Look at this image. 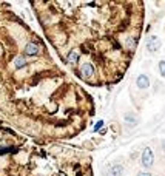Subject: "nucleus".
Listing matches in <instances>:
<instances>
[{
	"label": "nucleus",
	"instance_id": "f257e3e1",
	"mask_svg": "<svg viewBox=\"0 0 165 176\" xmlns=\"http://www.w3.org/2000/svg\"><path fill=\"white\" fill-rule=\"evenodd\" d=\"M60 60L91 87H111L125 76L144 30L141 2L34 3Z\"/></svg>",
	"mask_w": 165,
	"mask_h": 176
},
{
	"label": "nucleus",
	"instance_id": "f03ea898",
	"mask_svg": "<svg viewBox=\"0 0 165 176\" xmlns=\"http://www.w3.org/2000/svg\"><path fill=\"white\" fill-rule=\"evenodd\" d=\"M153 164H154V155H153V150H151V148H145L144 153H142V165H144L145 168H150Z\"/></svg>",
	"mask_w": 165,
	"mask_h": 176
},
{
	"label": "nucleus",
	"instance_id": "7ed1b4c3",
	"mask_svg": "<svg viewBox=\"0 0 165 176\" xmlns=\"http://www.w3.org/2000/svg\"><path fill=\"white\" fill-rule=\"evenodd\" d=\"M145 45H147V50H148V51L154 53V51H157V50L160 48V39H159L157 36H150V37L147 39Z\"/></svg>",
	"mask_w": 165,
	"mask_h": 176
},
{
	"label": "nucleus",
	"instance_id": "20e7f679",
	"mask_svg": "<svg viewBox=\"0 0 165 176\" xmlns=\"http://www.w3.org/2000/svg\"><path fill=\"white\" fill-rule=\"evenodd\" d=\"M136 85L139 87L141 90H147L150 87V79H148V76L139 74V76H137V79H136Z\"/></svg>",
	"mask_w": 165,
	"mask_h": 176
},
{
	"label": "nucleus",
	"instance_id": "39448f33",
	"mask_svg": "<svg viewBox=\"0 0 165 176\" xmlns=\"http://www.w3.org/2000/svg\"><path fill=\"white\" fill-rule=\"evenodd\" d=\"M123 171V167L122 165H114L109 168V176H120Z\"/></svg>",
	"mask_w": 165,
	"mask_h": 176
},
{
	"label": "nucleus",
	"instance_id": "423d86ee",
	"mask_svg": "<svg viewBox=\"0 0 165 176\" xmlns=\"http://www.w3.org/2000/svg\"><path fill=\"white\" fill-rule=\"evenodd\" d=\"M159 71H160V74L165 77V60H160V62H159Z\"/></svg>",
	"mask_w": 165,
	"mask_h": 176
},
{
	"label": "nucleus",
	"instance_id": "0eeeda50",
	"mask_svg": "<svg viewBox=\"0 0 165 176\" xmlns=\"http://www.w3.org/2000/svg\"><path fill=\"white\" fill-rule=\"evenodd\" d=\"M137 176H151V173H148V171H141Z\"/></svg>",
	"mask_w": 165,
	"mask_h": 176
},
{
	"label": "nucleus",
	"instance_id": "6e6552de",
	"mask_svg": "<svg viewBox=\"0 0 165 176\" xmlns=\"http://www.w3.org/2000/svg\"><path fill=\"white\" fill-rule=\"evenodd\" d=\"M102 125H103V122H102V120H99V122H97V125L94 127V130H99V128H100Z\"/></svg>",
	"mask_w": 165,
	"mask_h": 176
},
{
	"label": "nucleus",
	"instance_id": "1a4fd4ad",
	"mask_svg": "<svg viewBox=\"0 0 165 176\" xmlns=\"http://www.w3.org/2000/svg\"><path fill=\"white\" fill-rule=\"evenodd\" d=\"M162 147H163V150H165V141H163V142H162Z\"/></svg>",
	"mask_w": 165,
	"mask_h": 176
}]
</instances>
